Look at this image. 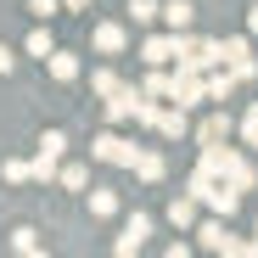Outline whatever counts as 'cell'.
I'll list each match as a JSON object with an SVG mask.
<instances>
[{"label":"cell","instance_id":"14","mask_svg":"<svg viewBox=\"0 0 258 258\" xmlns=\"http://www.w3.org/2000/svg\"><path fill=\"white\" fill-rule=\"evenodd\" d=\"M168 225H174V230H197V197L191 191L168 202Z\"/></svg>","mask_w":258,"mask_h":258},{"label":"cell","instance_id":"5","mask_svg":"<svg viewBox=\"0 0 258 258\" xmlns=\"http://www.w3.org/2000/svg\"><path fill=\"white\" fill-rule=\"evenodd\" d=\"M90 45H96L101 56H123L129 28H123V23H96V28H90Z\"/></svg>","mask_w":258,"mask_h":258},{"label":"cell","instance_id":"31","mask_svg":"<svg viewBox=\"0 0 258 258\" xmlns=\"http://www.w3.org/2000/svg\"><path fill=\"white\" fill-rule=\"evenodd\" d=\"M252 247H258V225H252Z\"/></svg>","mask_w":258,"mask_h":258},{"label":"cell","instance_id":"8","mask_svg":"<svg viewBox=\"0 0 258 258\" xmlns=\"http://www.w3.org/2000/svg\"><path fill=\"white\" fill-rule=\"evenodd\" d=\"M135 101H141V84H123L118 96H107V123H129L135 118Z\"/></svg>","mask_w":258,"mask_h":258},{"label":"cell","instance_id":"23","mask_svg":"<svg viewBox=\"0 0 258 258\" xmlns=\"http://www.w3.org/2000/svg\"><path fill=\"white\" fill-rule=\"evenodd\" d=\"M197 51H202V39H197L191 28H180V34H174V56H180V62H197Z\"/></svg>","mask_w":258,"mask_h":258},{"label":"cell","instance_id":"22","mask_svg":"<svg viewBox=\"0 0 258 258\" xmlns=\"http://www.w3.org/2000/svg\"><path fill=\"white\" fill-rule=\"evenodd\" d=\"M68 191H84V185H90V168H84V163H62V174H56Z\"/></svg>","mask_w":258,"mask_h":258},{"label":"cell","instance_id":"27","mask_svg":"<svg viewBox=\"0 0 258 258\" xmlns=\"http://www.w3.org/2000/svg\"><path fill=\"white\" fill-rule=\"evenodd\" d=\"M28 12H34V17H39V23H51V17H56V12H62V0H28Z\"/></svg>","mask_w":258,"mask_h":258},{"label":"cell","instance_id":"13","mask_svg":"<svg viewBox=\"0 0 258 258\" xmlns=\"http://www.w3.org/2000/svg\"><path fill=\"white\" fill-rule=\"evenodd\" d=\"M236 84H241V73H236V68L208 73V101H230V96H236Z\"/></svg>","mask_w":258,"mask_h":258},{"label":"cell","instance_id":"18","mask_svg":"<svg viewBox=\"0 0 258 258\" xmlns=\"http://www.w3.org/2000/svg\"><path fill=\"white\" fill-rule=\"evenodd\" d=\"M0 180H6V185H28L34 180V163L28 157H6V163H0Z\"/></svg>","mask_w":258,"mask_h":258},{"label":"cell","instance_id":"4","mask_svg":"<svg viewBox=\"0 0 258 258\" xmlns=\"http://www.w3.org/2000/svg\"><path fill=\"white\" fill-rule=\"evenodd\" d=\"M146 236H152V219H146V213H129V225H123V236L112 241V252H118V258L141 252V247H146Z\"/></svg>","mask_w":258,"mask_h":258},{"label":"cell","instance_id":"29","mask_svg":"<svg viewBox=\"0 0 258 258\" xmlns=\"http://www.w3.org/2000/svg\"><path fill=\"white\" fill-rule=\"evenodd\" d=\"M247 34H258V6H247Z\"/></svg>","mask_w":258,"mask_h":258},{"label":"cell","instance_id":"3","mask_svg":"<svg viewBox=\"0 0 258 258\" xmlns=\"http://www.w3.org/2000/svg\"><path fill=\"white\" fill-rule=\"evenodd\" d=\"M168 101H180L185 112L202 107V101H208V79H202V68H185V62H180V68H174V90H168Z\"/></svg>","mask_w":258,"mask_h":258},{"label":"cell","instance_id":"6","mask_svg":"<svg viewBox=\"0 0 258 258\" xmlns=\"http://www.w3.org/2000/svg\"><path fill=\"white\" fill-rule=\"evenodd\" d=\"M225 45V68H236L241 79H252L258 73V62H252V45H247V34H230V39H219Z\"/></svg>","mask_w":258,"mask_h":258},{"label":"cell","instance_id":"11","mask_svg":"<svg viewBox=\"0 0 258 258\" xmlns=\"http://www.w3.org/2000/svg\"><path fill=\"white\" fill-rule=\"evenodd\" d=\"M45 73H51V79H56V84H73V79H79V56H73V51H62V45H56V51H51V56H45Z\"/></svg>","mask_w":258,"mask_h":258},{"label":"cell","instance_id":"30","mask_svg":"<svg viewBox=\"0 0 258 258\" xmlns=\"http://www.w3.org/2000/svg\"><path fill=\"white\" fill-rule=\"evenodd\" d=\"M62 6H68V12H84V6H90V0H62Z\"/></svg>","mask_w":258,"mask_h":258},{"label":"cell","instance_id":"24","mask_svg":"<svg viewBox=\"0 0 258 258\" xmlns=\"http://www.w3.org/2000/svg\"><path fill=\"white\" fill-rule=\"evenodd\" d=\"M12 247H17V252H28V258H34V252H45L39 230H12Z\"/></svg>","mask_w":258,"mask_h":258},{"label":"cell","instance_id":"28","mask_svg":"<svg viewBox=\"0 0 258 258\" xmlns=\"http://www.w3.org/2000/svg\"><path fill=\"white\" fill-rule=\"evenodd\" d=\"M12 68H17V56H12V51H6V45H0V79H6V73H12Z\"/></svg>","mask_w":258,"mask_h":258},{"label":"cell","instance_id":"20","mask_svg":"<svg viewBox=\"0 0 258 258\" xmlns=\"http://www.w3.org/2000/svg\"><path fill=\"white\" fill-rule=\"evenodd\" d=\"M23 51H28V56H39V62H45V56L56 51V39H51V28H45V23H39V28H34V34L23 39Z\"/></svg>","mask_w":258,"mask_h":258},{"label":"cell","instance_id":"10","mask_svg":"<svg viewBox=\"0 0 258 258\" xmlns=\"http://www.w3.org/2000/svg\"><path fill=\"white\" fill-rule=\"evenodd\" d=\"M168 56H174V28H168V34H152V39H141V62H146V68H163Z\"/></svg>","mask_w":258,"mask_h":258},{"label":"cell","instance_id":"12","mask_svg":"<svg viewBox=\"0 0 258 258\" xmlns=\"http://www.w3.org/2000/svg\"><path fill=\"white\" fill-rule=\"evenodd\" d=\"M185 129H191V123H185V107H180V101L157 112V135H163V141H180Z\"/></svg>","mask_w":258,"mask_h":258},{"label":"cell","instance_id":"7","mask_svg":"<svg viewBox=\"0 0 258 258\" xmlns=\"http://www.w3.org/2000/svg\"><path fill=\"white\" fill-rule=\"evenodd\" d=\"M163 174H168V157H163L157 146H141V157H135V180H141V185H157Z\"/></svg>","mask_w":258,"mask_h":258},{"label":"cell","instance_id":"9","mask_svg":"<svg viewBox=\"0 0 258 258\" xmlns=\"http://www.w3.org/2000/svg\"><path fill=\"white\" fill-rule=\"evenodd\" d=\"M225 135H230V112H208L197 123V146H225Z\"/></svg>","mask_w":258,"mask_h":258},{"label":"cell","instance_id":"15","mask_svg":"<svg viewBox=\"0 0 258 258\" xmlns=\"http://www.w3.org/2000/svg\"><path fill=\"white\" fill-rule=\"evenodd\" d=\"M163 23L180 34V28H191V23H197V6H191V0H163Z\"/></svg>","mask_w":258,"mask_h":258},{"label":"cell","instance_id":"17","mask_svg":"<svg viewBox=\"0 0 258 258\" xmlns=\"http://www.w3.org/2000/svg\"><path fill=\"white\" fill-rule=\"evenodd\" d=\"M84 197H90V219H112V213H118V191H107V185L84 191Z\"/></svg>","mask_w":258,"mask_h":258},{"label":"cell","instance_id":"2","mask_svg":"<svg viewBox=\"0 0 258 258\" xmlns=\"http://www.w3.org/2000/svg\"><path fill=\"white\" fill-rule=\"evenodd\" d=\"M62 152H68V135L62 129H45L39 135V152H34V180H56L62 174Z\"/></svg>","mask_w":258,"mask_h":258},{"label":"cell","instance_id":"16","mask_svg":"<svg viewBox=\"0 0 258 258\" xmlns=\"http://www.w3.org/2000/svg\"><path fill=\"white\" fill-rule=\"evenodd\" d=\"M225 236H230V230H225V219H219V213H213V219H202V225H197V241H202L208 252H219V247H225Z\"/></svg>","mask_w":258,"mask_h":258},{"label":"cell","instance_id":"1","mask_svg":"<svg viewBox=\"0 0 258 258\" xmlns=\"http://www.w3.org/2000/svg\"><path fill=\"white\" fill-rule=\"evenodd\" d=\"M90 157H96V163H118V168H135L141 146L129 141V135H118V129H96V141H90Z\"/></svg>","mask_w":258,"mask_h":258},{"label":"cell","instance_id":"21","mask_svg":"<svg viewBox=\"0 0 258 258\" xmlns=\"http://www.w3.org/2000/svg\"><path fill=\"white\" fill-rule=\"evenodd\" d=\"M141 90H146V96H157V101H163V96H168V90H174V73H163V68H152V73H146V79H141Z\"/></svg>","mask_w":258,"mask_h":258},{"label":"cell","instance_id":"19","mask_svg":"<svg viewBox=\"0 0 258 258\" xmlns=\"http://www.w3.org/2000/svg\"><path fill=\"white\" fill-rule=\"evenodd\" d=\"M118 90H123V79H118L112 68H96V73H90V96L107 101V96H118Z\"/></svg>","mask_w":258,"mask_h":258},{"label":"cell","instance_id":"25","mask_svg":"<svg viewBox=\"0 0 258 258\" xmlns=\"http://www.w3.org/2000/svg\"><path fill=\"white\" fill-rule=\"evenodd\" d=\"M152 17H163L157 0H129V23H152Z\"/></svg>","mask_w":258,"mask_h":258},{"label":"cell","instance_id":"26","mask_svg":"<svg viewBox=\"0 0 258 258\" xmlns=\"http://www.w3.org/2000/svg\"><path fill=\"white\" fill-rule=\"evenodd\" d=\"M241 141H247V146H258V101L241 112Z\"/></svg>","mask_w":258,"mask_h":258}]
</instances>
